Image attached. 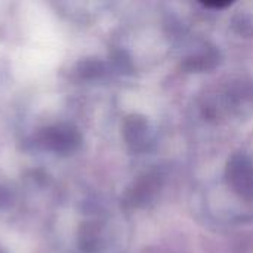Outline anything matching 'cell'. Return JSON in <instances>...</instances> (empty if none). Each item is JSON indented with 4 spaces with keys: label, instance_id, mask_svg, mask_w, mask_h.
I'll use <instances>...</instances> for the list:
<instances>
[{
    "label": "cell",
    "instance_id": "7a4b0ae2",
    "mask_svg": "<svg viewBox=\"0 0 253 253\" xmlns=\"http://www.w3.org/2000/svg\"><path fill=\"white\" fill-rule=\"evenodd\" d=\"M225 179L234 194L253 202V159L246 153L233 154L225 166Z\"/></svg>",
    "mask_w": 253,
    "mask_h": 253
},
{
    "label": "cell",
    "instance_id": "30bf717a",
    "mask_svg": "<svg viewBox=\"0 0 253 253\" xmlns=\"http://www.w3.org/2000/svg\"><path fill=\"white\" fill-rule=\"evenodd\" d=\"M206 7H218V9H224L227 6H231L233 1H205L203 3Z\"/></svg>",
    "mask_w": 253,
    "mask_h": 253
},
{
    "label": "cell",
    "instance_id": "8992f818",
    "mask_svg": "<svg viewBox=\"0 0 253 253\" xmlns=\"http://www.w3.org/2000/svg\"><path fill=\"white\" fill-rule=\"evenodd\" d=\"M82 142V136L77 129L65 126L47 129L44 133V144L59 153H68L76 150Z\"/></svg>",
    "mask_w": 253,
    "mask_h": 253
},
{
    "label": "cell",
    "instance_id": "5b68a950",
    "mask_svg": "<svg viewBox=\"0 0 253 253\" xmlns=\"http://www.w3.org/2000/svg\"><path fill=\"white\" fill-rule=\"evenodd\" d=\"M219 62H221V53L216 49V46L205 43L197 49H194L193 52H190L182 59L181 67L187 73H205L218 67Z\"/></svg>",
    "mask_w": 253,
    "mask_h": 253
},
{
    "label": "cell",
    "instance_id": "ba28073f",
    "mask_svg": "<svg viewBox=\"0 0 253 253\" xmlns=\"http://www.w3.org/2000/svg\"><path fill=\"white\" fill-rule=\"evenodd\" d=\"M104 71L102 62L96 61V59H86L83 62L79 64V73L80 76H83L84 79H93L101 76Z\"/></svg>",
    "mask_w": 253,
    "mask_h": 253
},
{
    "label": "cell",
    "instance_id": "277c9868",
    "mask_svg": "<svg viewBox=\"0 0 253 253\" xmlns=\"http://www.w3.org/2000/svg\"><path fill=\"white\" fill-rule=\"evenodd\" d=\"M163 185V173L159 169H153L142 175L126 194V200L133 208H144L151 203L160 193Z\"/></svg>",
    "mask_w": 253,
    "mask_h": 253
},
{
    "label": "cell",
    "instance_id": "9c48e42d",
    "mask_svg": "<svg viewBox=\"0 0 253 253\" xmlns=\"http://www.w3.org/2000/svg\"><path fill=\"white\" fill-rule=\"evenodd\" d=\"M10 202H12V194H10L6 188L0 187V209L9 206Z\"/></svg>",
    "mask_w": 253,
    "mask_h": 253
},
{
    "label": "cell",
    "instance_id": "3957f363",
    "mask_svg": "<svg viewBox=\"0 0 253 253\" xmlns=\"http://www.w3.org/2000/svg\"><path fill=\"white\" fill-rule=\"evenodd\" d=\"M123 138L135 153H144L154 144V132L148 119L142 114H130L123 123Z\"/></svg>",
    "mask_w": 253,
    "mask_h": 253
},
{
    "label": "cell",
    "instance_id": "52a82bcc",
    "mask_svg": "<svg viewBox=\"0 0 253 253\" xmlns=\"http://www.w3.org/2000/svg\"><path fill=\"white\" fill-rule=\"evenodd\" d=\"M231 28L243 37H253V3H246L234 12Z\"/></svg>",
    "mask_w": 253,
    "mask_h": 253
},
{
    "label": "cell",
    "instance_id": "6da1fadb",
    "mask_svg": "<svg viewBox=\"0 0 253 253\" xmlns=\"http://www.w3.org/2000/svg\"><path fill=\"white\" fill-rule=\"evenodd\" d=\"M202 110L211 120L234 116L237 119L253 117V80L249 77H236L212 93L203 96Z\"/></svg>",
    "mask_w": 253,
    "mask_h": 253
}]
</instances>
